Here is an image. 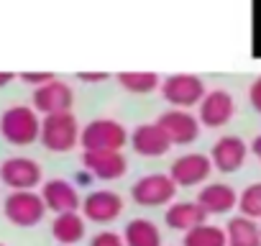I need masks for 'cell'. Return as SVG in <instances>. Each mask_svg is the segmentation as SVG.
I'll use <instances>...</instances> for the list:
<instances>
[{
	"label": "cell",
	"mask_w": 261,
	"mask_h": 246,
	"mask_svg": "<svg viewBox=\"0 0 261 246\" xmlns=\"http://www.w3.org/2000/svg\"><path fill=\"white\" fill-rule=\"evenodd\" d=\"M0 134L13 146H29L41 139V120L39 113L29 105H11L0 115Z\"/></svg>",
	"instance_id": "obj_1"
},
{
	"label": "cell",
	"mask_w": 261,
	"mask_h": 246,
	"mask_svg": "<svg viewBox=\"0 0 261 246\" xmlns=\"http://www.w3.org/2000/svg\"><path fill=\"white\" fill-rule=\"evenodd\" d=\"M125 141H128L125 126L113 118L90 120L80 134V144L85 152H120Z\"/></svg>",
	"instance_id": "obj_2"
},
{
	"label": "cell",
	"mask_w": 261,
	"mask_h": 246,
	"mask_svg": "<svg viewBox=\"0 0 261 246\" xmlns=\"http://www.w3.org/2000/svg\"><path fill=\"white\" fill-rule=\"evenodd\" d=\"M80 123L72 113H54V115H44L41 120V144L49 152L64 154L72 152L80 141Z\"/></svg>",
	"instance_id": "obj_3"
},
{
	"label": "cell",
	"mask_w": 261,
	"mask_h": 246,
	"mask_svg": "<svg viewBox=\"0 0 261 246\" xmlns=\"http://www.w3.org/2000/svg\"><path fill=\"white\" fill-rule=\"evenodd\" d=\"M6 218L13 223V226H21V228H34L36 223H41L44 213H46V203L39 192L34 190H13L8 198H6Z\"/></svg>",
	"instance_id": "obj_4"
},
{
	"label": "cell",
	"mask_w": 261,
	"mask_h": 246,
	"mask_svg": "<svg viewBox=\"0 0 261 246\" xmlns=\"http://www.w3.org/2000/svg\"><path fill=\"white\" fill-rule=\"evenodd\" d=\"M162 95L172 108L187 110L192 105H200L202 97L207 95V90H205L202 77H197V75H169L162 82Z\"/></svg>",
	"instance_id": "obj_5"
},
{
	"label": "cell",
	"mask_w": 261,
	"mask_h": 246,
	"mask_svg": "<svg viewBox=\"0 0 261 246\" xmlns=\"http://www.w3.org/2000/svg\"><path fill=\"white\" fill-rule=\"evenodd\" d=\"M177 195V185L169 175H144L141 180H136L130 185V198H134L136 205L144 208H156V205H167L172 203Z\"/></svg>",
	"instance_id": "obj_6"
},
{
	"label": "cell",
	"mask_w": 261,
	"mask_h": 246,
	"mask_svg": "<svg viewBox=\"0 0 261 246\" xmlns=\"http://www.w3.org/2000/svg\"><path fill=\"white\" fill-rule=\"evenodd\" d=\"M156 123L162 126V131L169 136V141L179 144V146L195 144V139L200 136V118H195L190 110H182V108L164 110L156 118Z\"/></svg>",
	"instance_id": "obj_7"
},
{
	"label": "cell",
	"mask_w": 261,
	"mask_h": 246,
	"mask_svg": "<svg viewBox=\"0 0 261 246\" xmlns=\"http://www.w3.org/2000/svg\"><path fill=\"white\" fill-rule=\"evenodd\" d=\"M34 110L44 113V115H54V113H72L74 105V92L67 82L62 80H51L41 87L34 90Z\"/></svg>",
	"instance_id": "obj_8"
},
{
	"label": "cell",
	"mask_w": 261,
	"mask_h": 246,
	"mask_svg": "<svg viewBox=\"0 0 261 246\" xmlns=\"http://www.w3.org/2000/svg\"><path fill=\"white\" fill-rule=\"evenodd\" d=\"M0 180L11 190H34L41 182V167L29 157H8L0 164Z\"/></svg>",
	"instance_id": "obj_9"
},
{
	"label": "cell",
	"mask_w": 261,
	"mask_h": 246,
	"mask_svg": "<svg viewBox=\"0 0 261 246\" xmlns=\"http://www.w3.org/2000/svg\"><path fill=\"white\" fill-rule=\"evenodd\" d=\"M210 172H213L210 157L197 154V152H190V154H182L179 159L172 162L169 177L174 180L177 187H192V185L205 182V180L210 177Z\"/></svg>",
	"instance_id": "obj_10"
},
{
	"label": "cell",
	"mask_w": 261,
	"mask_h": 246,
	"mask_svg": "<svg viewBox=\"0 0 261 246\" xmlns=\"http://www.w3.org/2000/svg\"><path fill=\"white\" fill-rule=\"evenodd\" d=\"M123 213V198L115 190H92L82 200V215L92 223H110Z\"/></svg>",
	"instance_id": "obj_11"
},
{
	"label": "cell",
	"mask_w": 261,
	"mask_h": 246,
	"mask_svg": "<svg viewBox=\"0 0 261 246\" xmlns=\"http://www.w3.org/2000/svg\"><path fill=\"white\" fill-rule=\"evenodd\" d=\"M236 113V103L233 95L228 90H210L202 103H200V123H205L207 129H220L233 118Z\"/></svg>",
	"instance_id": "obj_12"
},
{
	"label": "cell",
	"mask_w": 261,
	"mask_h": 246,
	"mask_svg": "<svg viewBox=\"0 0 261 246\" xmlns=\"http://www.w3.org/2000/svg\"><path fill=\"white\" fill-rule=\"evenodd\" d=\"M41 198H44L46 208L54 210L57 215H62V213H77V210L82 208L77 187H74L72 182L62 180V177L44 182V187H41Z\"/></svg>",
	"instance_id": "obj_13"
},
{
	"label": "cell",
	"mask_w": 261,
	"mask_h": 246,
	"mask_svg": "<svg viewBox=\"0 0 261 246\" xmlns=\"http://www.w3.org/2000/svg\"><path fill=\"white\" fill-rule=\"evenodd\" d=\"M130 146H134L136 154H141V157H162L174 144L169 141V136L154 120V123H141V126L134 129V134H130Z\"/></svg>",
	"instance_id": "obj_14"
},
{
	"label": "cell",
	"mask_w": 261,
	"mask_h": 246,
	"mask_svg": "<svg viewBox=\"0 0 261 246\" xmlns=\"http://www.w3.org/2000/svg\"><path fill=\"white\" fill-rule=\"evenodd\" d=\"M246 154H248V146L243 144V139L238 136H223L213 144V152H210V162L215 169L230 175V172H238L241 164L246 162Z\"/></svg>",
	"instance_id": "obj_15"
},
{
	"label": "cell",
	"mask_w": 261,
	"mask_h": 246,
	"mask_svg": "<svg viewBox=\"0 0 261 246\" xmlns=\"http://www.w3.org/2000/svg\"><path fill=\"white\" fill-rule=\"evenodd\" d=\"M82 164L97 180H118L128 169V162L120 152H85Z\"/></svg>",
	"instance_id": "obj_16"
},
{
	"label": "cell",
	"mask_w": 261,
	"mask_h": 246,
	"mask_svg": "<svg viewBox=\"0 0 261 246\" xmlns=\"http://www.w3.org/2000/svg\"><path fill=\"white\" fill-rule=\"evenodd\" d=\"M238 192L225 185V182H210L205 185L200 192H197V203L202 205V210L207 215H223V213H230L233 208H238Z\"/></svg>",
	"instance_id": "obj_17"
},
{
	"label": "cell",
	"mask_w": 261,
	"mask_h": 246,
	"mask_svg": "<svg viewBox=\"0 0 261 246\" xmlns=\"http://www.w3.org/2000/svg\"><path fill=\"white\" fill-rule=\"evenodd\" d=\"M164 220H167V226H169V228L190 233V231H195V228L205 226L207 213L202 210V205H200L197 200H182V203H172V205L167 208Z\"/></svg>",
	"instance_id": "obj_18"
},
{
	"label": "cell",
	"mask_w": 261,
	"mask_h": 246,
	"mask_svg": "<svg viewBox=\"0 0 261 246\" xmlns=\"http://www.w3.org/2000/svg\"><path fill=\"white\" fill-rule=\"evenodd\" d=\"M228 246H261V223L246 215H236L225 226Z\"/></svg>",
	"instance_id": "obj_19"
},
{
	"label": "cell",
	"mask_w": 261,
	"mask_h": 246,
	"mask_svg": "<svg viewBox=\"0 0 261 246\" xmlns=\"http://www.w3.org/2000/svg\"><path fill=\"white\" fill-rule=\"evenodd\" d=\"M85 231H87V226H85V218H82L80 213H62V215H57L54 223H51V236H54L62 246H74V243H80V241L85 238Z\"/></svg>",
	"instance_id": "obj_20"
},
{
	"label": "cell",
	"mask_w": 261,
	"mask_h": 246,
	"mask_svg": "<svg viewBox=\"0 0 261 246\" xmlns=\"http://www.w3.org/2000/svg\"><path fill=\"white\" fill-rule=\"evenodd\" d=\"M123 241H125V246H162V233L154 220L134 218L125 223Z\"/></svg>",
	"instance_id": "obj_21"
},
{
	"label": "cell",
	"mask_w": 261,
	"mask_h": 246,
	"mask_svg": "<svg viewBox=\"0 0 261 246\" xmlns=\"http://www.w3.org/2000/svg\"><path fill=\"white\" fill-rule=\"evenodd\" d=\"M115 80L120 82L123 90L136 92V95H146V92H154L156 87H162V80L156 72H118Z\"/></svg>",
	"instance_id": "obj_22"
},
{
	"label": "cell",
	"mask_w": 261,
	"mask_h": 246,
	"mask_svg": "<svg viewBox=\"0 0 261 246\" xmlns=\"http://www.w3.org/2000/svg\"><path fill=\"white\" fill-rule=\"evenodd\" d=\"M182 246H228V236L220 226H200L190 233H185L182 238Z\"/></svg>",
	"instance_id": "obj_23"
},
{
	"label": "cell",
	"mask_w": 261,
	"mask_h": 246,
	"mask_svg": "<svg viewBox=\"0 0 261 246\" xmlns=\"http://www.w3.org/2000/svg\"><path fill=\"white\" fill-rule=\"evenodd\" d=\"M238 208H241V215L246 218H253V220L261 218V182H253L241 192Z\"/></svg>",
	"instance_id": "obj_24"
},
{
	"label": "cell",
	"mask_w": 261,
	"mask_h": 246,
	"mask_svg": "<svg viewBox=\"0 0 261 246\" xmlns=\"http://www.w3.org/2000/svg\"><path fill=\"white\" fill-rule=\"evenodd\" d=\"M90 246H125V241L115 231H100L90 238Z\"/></svg>",
	"instance_id": "obj_25"
},
{
	"label": "cell",
	"mask_w": 261,
	"mask_h": 246,
	"mask_svg": "<svg viewBox=\"0 0 261 246\" xmlns=\"http://www.w3.org/2000/svg\"><path fill=\"white\" fill-rule=\"evenodd\" d=\"M21 80L29 82V85L41 87V85H46V82H51V80H57V77H54L51 72H21Z\"/></svg>",
	"instance_id": "obj_26"
},
{
	"label": "cell",
	"mask_w": 261,
	"mask_h": 246,
	"mask_svg": "<svg viewBox=\"0 0 261 246\" xmlns=\"http://www.w3.org/2000/svg\"><path fill=\"white\" fill-rule=\"evenodd\" d=\"M248 100H251L253 110L261 113V77H256V80L251 82V87H248Z\"/></svg>",
	"instance_id": "obj_27"
},
{
	"label": "cell",
	"mask_w": 261,
	"mask_h": 246,
	"mask_svg": "<svg viewBox=\"0 0 261 246\" xmlns=\"http://www.w3.org/2000/svg\"><path fill=\"white\" fill-rule=\"evenodd\" d=\"M80 80H85V82H100V80H108V72H80Z\"/></svg>",
	"instance_id": "obj_28"
},
{
	"label": "cell",
	"mask_w": 261,
	"mask_h": 246,
	"mask_svg": "<svg viewBox=\"0 0 261 246\" xmlns=\"http://www.w3.org/2000/svg\"><path fill=\"white\" fill-rule=\"evenodd\" d=\"M251 152H253V157L261 162V136H256V139L251 141Z\"/></svg>",
	"instance_id": "obj_29"
},
{
	"label": "cell",
	"mask_w": 261,
	"mask_h": 246,
	"mask_svg": "<svg viewBox=\"0 0 261 246\" xmlns=\"http://www.w3.org/2000/svg\"><path fill=\"white\" fill-rule=\"evenodd\" d=\"M13 77H16L13 72H0V85H6V82H11Z\"/></svg>",
	"instance_id": "obj_30"
},
{
	"label": "cell",
	"mask_w": 261,
	"mask_h": 246,
	"mask_svg": "<svg viewBox=\"0 0 261 246\" xmlns=\"http://www.w3.org/2000/svg\"><path fill=\"white\" fill-rule=\"evenodd\" d=\"M0 246H3V243H0Z\"/></svg>",
	"instance_id": "obj_31"
}]
</instances>
